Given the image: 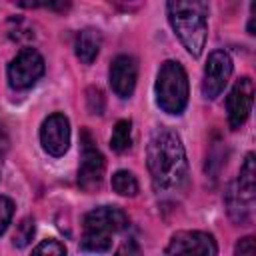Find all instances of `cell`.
<instances>
[{
  "instance_id": "obj_20",
  "label": "cell",
  "mask_w": 256,
  "mask_h": 256,
  "mask_svg": "<svg viewBox=\"0 0 256 256\" xmlns=\"http://www.w3.org/2000/svg\"><path fill=\"white\" fill-rule=\"evenodd\" d=\"M234 254H254V238H252V236L242 238V240L236 244Z\"/></svg>"
},
{
  "instance_id": "obj_19",
  "label": "cell",
  "mask_w": 256,
  "mask_h": 256,
  "mask_svg": "<svg viewBox=\"0 0 256 256\" xmlns=\"http://www.w3.org/2000/svg\"><path fill=\"white\" fill-rule=\"evenodd\" d=\"M32 252H34V254H66V248H64V244H60L58 240H44V242H40Z\"/></svg>"
},
{
  "instance_id": "obj_4",
  "label": "cell",
  "mask_w": 256,
  "mask_h": 256,
  "mask_svg": "<svg viewBox=\"0 0 256 256\" xmlns=\"http://www.w3.org/2000/svg\"><path fill=\"white\" fill-rule=\"evenodd\" d=\"M156 104L168 114H182L188 104V76L180 62L166 60L162 62L156 76Z\"/></svg>"
},
{
  "instance_id": "obj_21",
  "label": "cell",
  "mask_w": 256,
  "mask_h": 256,
  "mask_svg": "<svg viewBox=\"0 0 256 256\" xmlns=\"http://www.w3.org/2000/svg\"><path fill=\"white\" fill-rule=\"evenodd\" d=\"M8 148H10V138H8V132H6L4 124L0 122V158L8 152Z\"/></svg>"
},
{
  "instance_id": "obj_14",
  "label": "cell",
  "mask_w": 256,
  "mask_h": 256,
  "mask_svg": "<svg viewBox=\"0 0 256 256\" xmlns=\"http://www.w3.org/2000/svg\"><path fill=\"white\" fill-rule=\"evenodd\" d=\"M130 142H132V122L118 120L110 136V148L114 152H124L130 148Z\"/></svg>"
},
{
  "instance_id": "obj_16",
  "label": "cell",
  "mask_w": 256,
  "mask_h": 256,
  "mask_svg": "<svg viewBox=\"0 0 256 256\" xmlns=\"http://www.w3.org/2000/svg\"><path fill=\"white\" fill-rule=\"evenodd\" d=\"M34 236V220L32 218H24L18 226H16V232H14V246L18 248H24Z\"/></svg>"
},
{
  "instance_id": "obj_12",
  "label": "cell",
  "mask_w": 256,
  "mask_h": 256,
  "mask_svg": "<svg viewBox=\"0 0 256 256\" xmlns=\"http://www.w3.org/2000/svg\"><path fill=\"white\" fill-rule=\"evenodd\" d=\"M138 78V64L128 54H118L108 70V80L112 86V92L120 98H130L136 88Z\"/></svg>"
},
{
  "instance_id": "obj_11",
  "label": "cell",
  "mask_w": 256,
  "mask_h": 256,
  "mask_svg": "<svg viewBox=\"0 0 256 256\" xmlns=\"http://www.w3.org/2000/svg\"><path fill=\"white\" fill-rule=\"evenodd\" d=\"M166 254H202V256H214L218 252V246L208 232L200 230H180L172 234L166 250Z\"/></svg>"
},
{
  "instance_id": "obj_10",
  "label": "cell",
  "mask_w": 256,
  "mask_h": 256,
  "mask_svg": "<svg viewBox=\"0 0 256 256\" xmlns=\"http://www.w3.org/2000/svg\"><path fill=\"white\" fill-rule=\"evenodd\" d=\"M40 144L50 156H62L70 146V122L64 114L56 112L44 118L40 126Z\"/></svg>"
},
{
  "instance_id": "obj_18",
  "label": "cell",
  "mask_w": 256,
  "mask_h": 256,
  "mask_svg": "<svg viewBox=\"0 0 256 256\" xmlns=\"http://www.w3.org/2000/svg\"><path fill=\"white\" fill-rule=\"evenodd\" d=\"M12 216H14V202L6 196H0V236L6 232Z\"/></svg>"
},
{
  "instance_id": "obj_22",
  "label": "cell",
  "mask_w": 256,
  "mask_h": 256,
  "mask_svg": "<svg viewBox=\"0 0 256 256\" xmlns=\"http://www.w3.org/2000/svg\"><path fill=\"white\" fill-rule=\"evenodd\" d=\"M12 2H16L22 8H40V6H48L50 0H12Z\"/></svg>"
},
{
  "instance_id": "obj_15",
  "label": "cell",
  "mask_w": 256,
  "mask_h": 256,
  "mask_svg": "<svg viewBox=\"0 0 256 256\" xmlns=\"http://www.w3.org/2000/svg\"><path fill=\"white\" fill-rule=\"evenodd\" d=\"M112 190L120 196H136L138 194V180L128 170H118L112 174Z\"/></svg>"
},
{
  "instance_id": "obj_9",
  "label": "cell",
  "mask_w": 256,
  "mask_h": 256,
  "mask_svg": "<svg viewBox=\"0 0 256 256\" xmlns=\"http://www.w3.org/2000/svg\"><path fill=\"white\" fill-rule=\"evenodd\" d=\"M252 102H254V84L248 76L240 78L228 98H226V112H228V124L232 130H238L250 116L252 112Z\"/></svg>"
},
{
  "instance_id": "obj_2",
  "label": "cell",
  "mask_w": 256,
  "mask_h": 256,
  "mask_svg": "<svg viewBox=\"0 0 256 256\" xmlns=\"http://www.w3.org/2000/svg\"><path fill=\"white\" fill-rule=\"evenodd\" d=\"M166 12L180 44L198 58L206 46L210 0H166Z\"/></svg>"
},
{
  "instance_id": "obj_8",
  "label": "cell",
  "mask_w": 256,
  "mask_h": 256,
  "mask_svg": "<svg viewBox=\"0 0 256 256\" xmlns=\"http://www.w3.org/2000/svg\"><path fill=\"white\" fill-rule=\"evenodd\" d=\"M232 76V58L224 50H214L208 54L206 66H204V76H202V94L206 100L218 98L228 80Z\"/></svg>"
},
{
  "instance_id": "obj_7",
  "label": "cell",
  "mask_w": 256,
  "mask_h": 256,
  "mask_svg": "<svg viewBox=\"0 0 256 256\" xmlns=\"http://www.w3.org/2000/svg\"><path fill=\"white\" fill-rule=\"evenodd\" d=\"M44 74V58L34 48H22L8 64V84L14 90L34 86Z\"/></svg>"
},
{
  "instance_id": "obj_1",
  "label": "cell",
  "mask_w": 256,
  "mask_h": 256,
  "mask_svg": "<svg viewBox=\"0 0 256 256\" xmlns=\"http://www.w3.org/2000/svg\"><path fill=\"white\" fill-rule=\"evenodd\" d=\"M146 164L158 194H176L188 180V160L180 136L170 128H156L148 140Z\"/></svg>"
},
{
  "instance_id": "obj_13",
  "label": "cell",
  "mask_w": 256,
  "mask_h": 256,
  "mask_svg": "<svg viewBox=\"0 0 256 256\" xmlns=\"http://www.w3.org/2000/svg\"><path fill=\"white\" fill-rule=\"evenodd\" d=\"M100 46H102V34L98 28H84L78 32L76 36V42H74V52L78 56V60L82 64H92L100 52Z\"/></svg>"
},
{
  "instance_id": "obj_5",
  "label": "cell",
  "mask_w": 256,
  "mask_h": 256,
  "mask_svg": "<svg viewBox=\"0 0 256 256\" xmlns=\"http://www.w3.org/2000/svg\"><path fill=\"white\" fill-rule=\"evenodd\" d=\"M254 176H256V166H254V154H246L238 178L228 186L224 202L228 216L236 224H246L252 218L254 210Z\"/></svg>"
},
{
  "instance_id": "obj_6",
  "label": "cell",
  "mask_w": 256,
  "mask_h": 256,
  "mask_svg": "<svg viewBox=\"0 0 256 256\" xmlns=\"http://www.w3.org/2000/svg\"><path fill=\"white\" fill-rule=\"evenodd\" d=\"M80 168H78V184L84 192H94L102 184L104 176V156L98 150L92 134L84 128L80 134Z\"/></svg>"
},
{
  "instance_id": "obj_17",
  "label": "cell",
  "mask_w": 256,
  "mask_h": 256,
  "mask_svg": "<svg viewBox=\"0 0 256 256\" xmlns=\"http://www.w3.org/2000/svg\"><path fill=\"white\" fill-rule=\"evenodd\" d=\"M86 106L90 114H102L104 112V94L98 86H90L86 90Z\"/></svg>"
},
{
  "instance_id": "obj_3",
  "label": "cell",
  "mask_w": 256,
  "mask_h": 256,
  "mask_svg": "<svg viewBox=\"0 0 256 256\" xmlns=\"http://www.w3.org/2000/svg\"><path fill=\"white\" fill-rule=\"evenodd\" d=\"M128 228V216L118 206H98L84 214L82 220V250L108 252L112 234Z\"/></svg>"
}]
</instances>
